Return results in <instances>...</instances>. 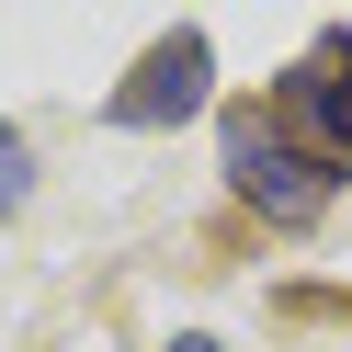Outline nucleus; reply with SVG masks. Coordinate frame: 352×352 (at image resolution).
<instances>
[{
    "mask_svg": "<svg viewBox=\"0 0 352 352\" xmlns=\"http://www.w3.org/2000/svg\"><path fill=\"white\" fill-rule=\"evenodd\" d=\"M170 352H216V341H170Z\"/></svg>",
    "mask_w": 352,
    "mask_h": 352,
    "instance_id": "obj_5",
    "label": "nucleus"
},
{
    "mask_svg": "<svg viewBox=\"0 0 352 352\" xmlns=\"http://www.w3.org/2000/svg\"><path fill=\"white\" fill-rule=\"evenodd\" d=\"M273 125L307 148V160L341 182L352 170V34H318V46L284 69V91H273Z\"/></svg>",
    "mask_w": 352,
    "mask_h": 352,
    "instance_id": "obj_1",
    "label": "nucleus"
},
{
    "mask_svg": "<svg viewBox=\"0 0 352 352\" xmlns=\"http://www.w3.org/2000/svg\"><path fill=\"white\" fill-rule=\"evenodd\" d=\"M23 193H34V148H23V137H12V125H0V216L23 205Z\"/></svg>",
    "mask_w": 352,
    "mask_h": 352,
    "instance_id": "obj_4",
    "label": "nucleus"
},
{
    "mask_svg": "<svg viewBox=\"0 0 352 352\" xmlns=\"http://www.w3.org/2000/svg\"><path fill=\"white\" fill-rule=\"evenodd\" d=\"M205 91H216V46L205 34H160V46L125 69V91H114V125H182V114H205Z\"/></svg>",
    "mask_w": 352,
    "mask_h": 352,
    "instance_id": "obj_3",
    "label": "nucleus"
},
{
    "mask_svg": "<svg viewBox=\"0 0 352 352\" xmlns=\"http://www.w3.org/2000/svg\"><path fill=\"white\" fill-rule=\"evenodd\" d=\"M228 182L250 193L261 216H284V228H307V216L329 205V170L307 160V148L284 137L273 114H250V102H239V114H228Z\"/></svg>",
    "mask_w": 352,
    "mask_h": 352,
    "instance_id": "obj_2",
    "label": "nucleus"
}]
</instances>
